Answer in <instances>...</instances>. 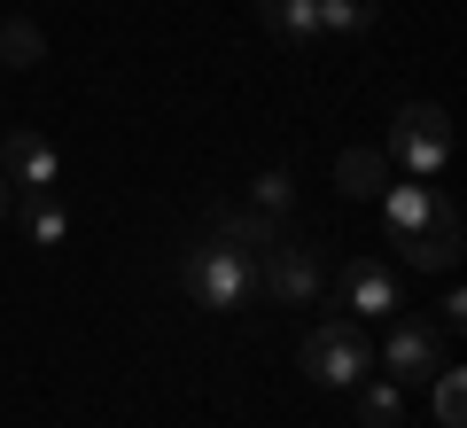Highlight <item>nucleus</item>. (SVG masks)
<instances>
[{"instance_id": "f257e3e1", "label": "nucleus", "mask_w": 467, "mask_h": 428, "mask_svg": "<svg viewBox=\"0 0 467 428\" xmlns=\"http://www.w3.org/2000/svg\"><path fill=\"white\" fill-rule=\"evenodd\" d=\"M180 288L202 312H242V304L257 297V257H242V249H226L218 234H202V242L180 249Z\"/></svg>"}, {"instance_id": "f03ea898", "label": "nucleus", "mask_w": 467, "mask_h": 428, "mask_svg": "<svg viewBox=\"0 0 467 428\" xmlns=\"http://www.w3.org/2000/svg\"><path fill=\"white\" fill-rule=\"evenodd\" d=\"M304 374L319 390H358L374 374V343H367V319H319L304 335Z\"/></svg>"}, {"instance_id": "7ed1b4c3", "label": "nucleus", "mask_w": 467, "mask_h": 428, "mask_svg": "<svg viewBox=\"0 0 467 428\" xmlns=\"http://www.w3.org/2000/svg\"><path fill=\"white\" fill-rule=\"evenodd\" d=\"M389 164H405L413 180H436L444 172V156H451V117L436 110V101H405L398 110V125H389Z\"/></svg>"}, {"instance_id": "20e7f679", "label": "nucleus", "mask_w": 467, "mask_h": 428, "mask_svg": "<svg viewBox=\"0 0 467 428\" xmlns=\"http://www.w3.org/2000/svg\"><path fill=\"white\" fill-rule=\"evenodd\" d=\"M319 280H327V265H319L312 242H288V234H281V242L257 257V288H265L273 304H312Z\"/></svg>"}, {"instance_id": "39448f33", "label": "nucleus", "mask_w": 467, "mask_h": 428, "mask_svg": "<svg viewBox=\"0 0 467 428\" xmlns=\"http://www.w3.org/2000/svg\"><path fill=\"white\" fill-rule=\"evenodd\" d=\"M343 312H358V319H389V312H405L398 273H389L382 257H350V265H343Z\"/></svg>"}, {"instance_id": "423d86ee", "label": "nucleus", "mask_w": 467, "mask_h": 428, "mask_svg": "<svg viewBox=\"0 0 467 428\" xmlns=\"http://www.w3.org/2000/svg\"><path fill=\"white\" fill-rule=\"evenodd\" d=\"M382 249L398 265H413V273H451V265H460V211H444L420 234H398V242H382Z\"/></svg>"}, {"instance_id": "0eeeda50", "label": "nucleus", "mask_w": 467, "mask_h": 428, "mask_svg": "<svg viewBox=\"0 0 467 428\" xmlns=\"http://www.w3.org/2000/svg\"><path fill=\"white\" fill-rule=\"evenodd\" d=\"M451 203L436 195L429 180H405V187H382V242H398V234H420V226H436Z\"/></svg>"}, {"instance_id": "6e6552de", "label": "nucleus", "mask_w": 467, "mask_h": 428, "mask_svg": "<svg viewBox=\"0 0 467 428\" xmlns=\"http://www.w3.org/2000/svg\"><path fill=\"white\" fill-rule=\"evenodd\" d=\"M0 172H8V187H16V195H32V187H55V149L47 141H39V132H8L0 125Z\"/></svg>"}, {"instance_id": "1a4fd4ad", "label": "nucleus", "mask_w": 467, "mask_h": 428, "mask_svg": "<svg viewBox=\"0 0 467 428\" xmlns=\"http://www.w3.org/2000/svg\"><path fill=\"white\" fill-rule=\"evenodd\" d=\"M382 366L398 381H429L436 374V328H429V319H398L389 343H382Z\"/></svg>"}, {"instance_id": "9d476101", "label": "nucleus", "mask_w": 467, "mask_h": 428, "mask_svg": "<svg viewBox=\"0 0 467 428\" xmlns=\"http://www.w3.org/2000/svg\"><path fill=\"white\" fill-rule=\"evenodd\" d=\"M211 234H218L226 249H242V257H265V249L281 242V218L250 203V211H218V218H211Z\"/></svg>"}, {"instance_id": "9b49d317", "label": "nucleus", "mask_w": 467, "mask_h": 428, "mask_svg": "<svg viewBox=\"0 0 467 428\" xmlns=\"http://www.w3.org/2000/svg\"><path fill=\"white\" fill-rule=\"evenodd\" d=\"M335 187L358 195V203L382 195V187H389V156H382V149H343V156H335Z\"/></svg>"}, {"instance_id": "f8f14e48", "label": "nucleus", "mask_w": 467, "mask_h": 428, "mask_svg": "<svg viewBox=\"0 0 467 428\" xmlns=\"http://www.w3.org/2000/svg\"><path fill=\"white\" fill-rule=\"evenodd\" d=\"M257 16H265V32L296 39V47L319 39V0H257Z\"/></svg>"}, {"instance_id": "ddd939ff", "label": "nucleus", "mask_w": 467, "mask_h": 428, "mask_svg": "<svg viewBox=\"0 0 467 428\" xmlns=\"http://www.w3.org/2000/svg\"><path fill=\"white\" fill-rule=\"evenodd\" d=\"M24 234H32L39 249H55L70 234V218H63V195H55V187H32V195H24Z\"/></svg>"}, {"instance_id": "4468645a", "label": "nucleus", "mask_w": 467, "mask_h": 428, "mask_svg": "<svg viewBox=\"0 0 467 428\" xmlns=\"http://www.w3.org/2000/svg\"><path fill=\"white\" fill-rule=\"evenodd\" d=\"M39 55H47V32H39V24H24V16L0 24V70H32Z\"/></svg>"}, {"instance_id": "2eb2a0df", "label": "nucleus", "mask_w": 467, "mask_h": 428, "mask_svg": "<svg viewBox=\"0 0 467 428\" xmlns=\"http://www.w3.org/2000/svg\"><path fill=\"white\" fill-rule=\"evenodd\" d=\"M358 412H367V428H398L405 421V397H398V381H358Z\"/></svg>"}, {"instance_id": "dca6fc26", "label": "nucleus", "mask_w": 467, "mask_h": 428, "mask_svg": "<svg viewBox=\"0 0 467 428\" xmlns=\"http://www.w3.org/2000/svg\"><path fill=\"white\" fill-rule=\"evenodd\" d=\"M374 0H319V32H367Z\"/></svg>"}, {"instance_id": "f3484780", "label": "nucleus", "mask_w": 467, "mask_h": 428, "mask_svg": "<svg viewBox=\"0 0 467 428\" xmlns=\"http://www.w3.org/2000/svg\"><path fill=\"white\" fill-rule=\"evenodd\" d=\"M436 421H444V428H460V421H467V381H460V374H444V366H436Z\"/></svg>"}, {"instance_id": "a211bd4d", "label": "nucleus", "mask_w": 467, "mask_h": 428, "mask_svg": "<svg viewBox=\"0 0 467 428\" xmlns=\"http://www.w3.org/2000/svg\"><path fill=\"white\" fill-rule=\"evenodd\" d=\"M250 195H257V211H273V218H281V211H288V195H296V180H288V172H257V187H250Z\"/></svg>"}, {"instance_id": "6ab92c4d", "label": "nucleus", "mask_w": 467, "mask_h": 428, "mask_svg": "<svg viewBox=\"0 0 467 428\" xmlns=\"http://www.w3.org/2000/svg\"><path fill=\"white\" fill-rule=\"evenodd\" d=\"M436 328H467V297H460V288H451V297L436 304Z\"/></svg>"}, {"instance_id": "aec40b11", "label": "nucleus", "mask_w": 467, "mask_h": 428, "mask_svg": "<svg viewBox=\"0 0 467 428\" xmlns=\"http://www.w3.org/2000/svg\"><path fill=\"white\" fill-rule=\"evenodd\" d=\"M8 211H16V187H8V172H0V218H8Z\"/></svg>"}]
</instances>
